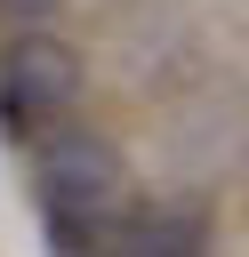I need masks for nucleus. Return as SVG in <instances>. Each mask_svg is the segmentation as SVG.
<instances>
[{"label":"nucleus","instance_id":"1","mask_svg":"<svg viewBox=\"0 0 249 257\" xmlns=\"http://www.w3.org/2000/svg\"><path fill=\"white\" fill-rule=\"evenodd\" d=\"M32 169H40V209H48L56 241L80 233V225H96V217H112L120 185H129L112 137H96V128H48L40 153H32Z\"/></svg>","mask_w":249,"mask_h":257},{"label":"nucleus","instance_id":"2","mask_svg":"<svg viewBox=\"0 0 249 257\" xmlns=\"http://www.w3.org/2000/svg\"><path fill=\"white\" fill-rule=\"evenodd\" d=\"M80 104V56L64 40H40L24 32L8 56H0V120L8 128H48L56 112Z\"/></svg>","mask_w":249,"mask_h":257},{"label":"nucleus","instance_id":"3","mask_svg":"<svg viewBox=\"0 0 249 257\" xmlns=\"http://www.w3.org/2000/svg\"><path fill=\"white\" fill-rule=\"evenodd\" d=\"M56 8H64V0H0V16H8V24H48Z\"/></svg>","mask_w":249,"mask_h":257}]
</instances>
